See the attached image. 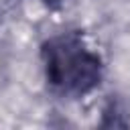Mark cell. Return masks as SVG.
<instances>
[{
    "mask_svg": "<svg viewBox=\"0 0 130 130\" xmlns=\"http://www.w3.org/2000/svg\"><path fill=\"white\" fill-rule=\"evenodd\" d=\"M41 2H45L47 6H51V8H57V6H61L63 4V0H41Z\"/></svg>",
    "mask_w": 130,
    "mask_h": 130,
    "instance_id": "obj_2",
    "label": "cell"
},
{
    "mask_svg": "<svg viewBox=\"0 0 130 130\" xmlns=\"http://www.w3.org/2000/svg\"><path fill=\"white\" fill-rule=\"evenodd\" d=\"M41 59L49 87L63 98L87 95L104 77V61L81 32H59L47 39Z\"/></svg>",
    "mask_w": 130,
    "mask_h": 130,
    "instance_id": "obj_1",
    "label": "cell"
}]
</instances>
